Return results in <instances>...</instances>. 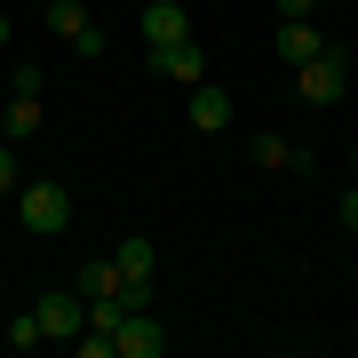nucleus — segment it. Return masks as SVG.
Wrapping results in <instances>:
<instances>
[{"mask_svg": "<svg viewBox=\"0 0 358 358\" xmlns=\"http://www.w3.org/2000/svg\"><path fill=\"white\" fill-rule=\"evenodd\" d=\"M0 143H8V120H0Z\"/></svg>", "mask_w": 358, "mask_h": 358, "instance_id": "obj_20", "label": "nucleus"}, {"mask_svg": "<svg viewBox=\"0 0 358 358\" xmlns=\"http://www.w3.org/2000/svg\"><path fill=\"white\" fill-rule=\"evenodd\" d=\"M0 48H8V16H0Z\"/></svg>", "mask_w": 358, "mask_h": 358, "instance_id": "obj_19", "label": "nucleus"}, {"mask_svg": "<svg viewBox=\"0 0 358 358\" xmlns=\"http://www.w3.org/2000/svg\"><path fill=\"white\" fill-rule=\"evenodd\" d=\"M152 239H143V231H128V239H120V255H112V271H120V279H152Z\"/></svg>", "mask_w": 358, "mask_h": 358, "instance_id": "obj_10", "label": "nucleus"}, {"mask_svg": "<svg viewBox=\"0 0 358 358\" xmlns=\"http://www.w3.org/2000/svg\"><path fill=\"white\" fill-rule=\"evenodd\" d=\"M319 48H327V40H319L310 16H287V24H279V64H310Z\"/></svg>", "mask_w": 358, "mask_h": 358, "instance_id": "obj_9", "label": "nucleus"}, {"mask_svg": "<svg viewBox=\"0 0 358 358\" xmlns=\"http://www.w3.org/2000/svg\"><path fill=\"white\" fill-rule=\"evenodd\" d=\"M72 294H80V303H96V294H120V271H112V263H80Z\"/></svg>", "mask_w": 358, "mask_h": 358, "instance_id": "obj_12", "label": "nucleus"}, {"mask_svg": "<svg viewBox=\"0 0 358 358\" xmlns=\"http://www.w3.org/2000/svg\"><path fill=\"white\" fill-rule=\"evenodd\" d=\"M0 343H8V350H40V343H48V334H40V319L24 310V319H8V334H0Z\"/></svg>", "mask_w": 358, "mask_h": 358, "instance_id": "obj_15", "label": "nucleus"}, {"mask_svg": "<svg viewBox=\"0 0 358 358\" xmlns=\"http://www.w3.org/2000/svg\"><path fill=\"white\" fill-rule=\"evenodd\" d=\"M0 8H8V0H0Z\"/></svg>", "mask_w": 358, "mask_h": 358, "instance_id": "obj_21", "label": "nucleus"}, {"mask_svg": "<svg viewBox=\"0 0 358 358\" xmlns=\"http://www.w3.org/2000/svg\"><path fill=\"white\" fill-rule=\"evenodd\" d=\"M152 72H159V80H183V88H199V80H207V56H199V40H167V48H152Z\"/></svg>", "mask_w": 358, "mask_h": 358, "instance_id": "obj_6", "label": "nucleus"}, {"mask_svg": "<svg viewBox=\"0 0 358 358\" xmlns=\"http://www.w3.org/2000/svg\"><path fill=\"white\" fill-rule=\"evenodd\" d=\"M343 88H350L343 48H319L310 64H294V96H303V103H343Z\"/></svg>", "mask_w": 358, "mask_h": 358, "instance_id": "obj_2", "label": "nucleus"}, {"mask_svg": "<svg viewBox=\"0 0 358 358\" xmlns=\"http://www.w3.org/2000/svg\"><path fill=\"white\" fill-rule=\"evenodd\" d=\"M16 183H24V176H16V152L0 143V199H16Z\"/></svg>", "mask_w": 358, "mask_h": 358, "instance_id": "obj_16", "label": "nucleus"}, {"mask_svg": "<svg viewBox=\"0 0 358 358\" xmlns=\"http://www.w3.org/2000/svg\"><path fill=\"white\" fill-rule=\"evenodd\" d=\"M343 223H350V231H358V192H343Z\"/></svg>", "mask_w": 358, "mask_h": 358, "instance_id": "obj_18", "label": "nucleus"}, {"mask_svg": "<svg viewBox=\"0 0 358 358\" xmlns=\"http://www.w3.org/2000/svg\"><path fill=\"white\" fill-rule=\"evenodd\" d=\"M32 319H40V334H48V343H72V334L88 327V303H80L72 287H48V294L32 303Z\"/></svg>", "mask_w": 358, "mask_h": 358, "instance_id": "obj_3", "label": "nucleus"}, {"mask_svg": "<svg viewBox=\"0 0 358 358\" xmlns=\"http://www.w3.org/2000/svg\"><path fill=\"white\" fill-rule=\"evenodd\" d=\"M16 215H24L32 239H56L72 223V199H64V183H16Z\"/></svg>", "mask_w": 358, "mask_h": 358, "instance_id": "obj_1", "label": "nucleus"}, {"mask_svg": "<svg viewBox=\"0 0 358 358\" xmlns=\"http://www.w3.org/2000/svg\"><path fill=\"white\" fill-rule=\"evenodd\" d=\"M120 319H128V303H120V294H96V303H88V327L120 334Z\"/></svg>", "mask_w": 358, "mask_h": 358, "instance_id": "obj_14", "label": "nucleus"}, {"mask_svg": "<svg viewBox=\"0 0 358 358\" xmlns=\"http://www.w3.org/2000/svg\"><path fill=\"white\" fill-rule=\"evenodd\" d=\"M255 167H303V152L287 136H255Z\"/></svg>", "mask_w": 358, "mask_h": 358, "instance_id": "obj_13", "label": "nucleus"}, {"mask_svg": "<svg viewBox=\"0 0 358 358\" xmlns=\"http://www.w3.org/2000/svg\"><path fill=\"white\" fill-rule=\"evenodd\" d=\"M48 32H56V40H72L80 56H103V48H112V40H103V24L80 8V0H56V8H48Z\"/></svg>", "mask_w": 358, "mask_h": 358, "instance_id": "obj_4", "label": "nucleus"}, {"mask_svg": "<svg viewBox=\"0 0 358 358\" xmlns=\"http://www.w3.org/2000/svg\"><path fill=\"white\" fill-rule=\"evenodd\" d=\"M143 40H152V48H167V40H192V16H183L176 0H152V8H143Z\"/></svg>", "mask_w": 358, "mask_h": 358, "instance_id": "obj_8", "label": "nucleus"}, {"mask_svg": "<svg viewBox=\"0 0 358 358\" xmlns=\"http://www.w3.org/2000/svg\"><path fill=\"white\" fill-rule=\"evenodd\" d=\"M0 120H8V143L16 136H40V96L32 88H8V112H0Z\"/></svg>", "mask_w": 358, "mask_h": 358, "instance_id": "obj_11", "label": "nucleus"}, {"mask_svg": "<svg viewBox=\"0 0 358 358\" xmlns=\"http://www.w3.org/2000/svg\"><path fill=\"white\" fill-rule=\"evenodd\" d=\"M112 350H120V358H159V350H167V327L152 319V310H128L120 334H112Z\"/></svg>", "mask_w": 358, "mask_h": 358, "instance_id": "obj_5", "label": "nucleus"}, {"mask_svg": "<svg viewBox=\"0 0 358 358\" xmlns=\"http://www.w3.org/2000/svg\"><path fill=\"white\" fill-rule=\"evenodd\" d=\"M192 128H199V136H223V128H231V88L199 80V88H192Z\"/></svg>", "mask_w": 358, "mask_h": 358, "instance_id": "obj_7", "label": "nucleus"}, {"mask_svg": "<svg viewBox=\"0 0 358 358\" xmlns=\"http://www.w3.org/2000/svg\"><path fill=\"white\" fill-rule=\"evenodd\" d=\"M310 8H319V0H279V16H310Z\"/></svg>", "mask_w": 358, "mask_h": 358, "instance_id": "obj_17", "label": "nucleus"}]
</instances>
